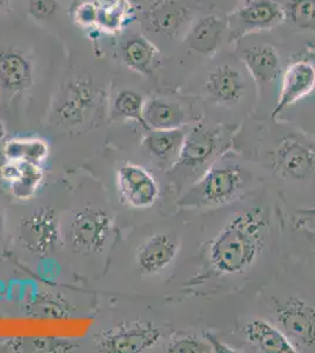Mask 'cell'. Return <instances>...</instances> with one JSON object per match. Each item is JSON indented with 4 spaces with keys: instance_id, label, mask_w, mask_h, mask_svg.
Instances as JSON below:
<instances>
[{
    "instance_id": "cell-30",
    "label": "cell",
    "mask_w": 315,
    "mask_h": 353,
    "mask_svg": "<svg viewBox=\"0 0 315 353\" xmlns=\"http://www.w3.org/2000/svg\"><path fill=\"white\" fill-rule=\"evenodd\" d=\"M59 10L57 0H28V12L38 21L54 16Z\"/></svg>"
},
{
    "instance_id": "cell-8",
    "label": "cell",
    "mask_w": 315,
    "mask_h": 353,
    "mask_svg": "<svg viewBox=\"0 0 315 353\" xmlns=\"http://www.w3.org/2000/svg\"><path fill=\"white\" fill-rule=\"evenodd\" d=\"M276 321L286 333L300 345L315 344V307L307 301L292 297L276 306Z\"/></svg>"
},
{
    "instance_id": "cell-24",
    "label": "cell",
    "mask_w": 315,
    "mask_h": 353,
    "mask_svg": "<svg viewBox=\"0 0 315 353\" xmlns=\"http://www.w3.org/2000/svg\"><path fill=\"white\" fill-rule=\"evenodd\" d=\"M8 161H23L43 166L48 161V141L39 137H18L6 141L3 148Z\"/></svg>"
},
{
    "instance_id": "cell-17",
    "label": "cell",
    "mask_w": 315,
    "mask_h": 353,
    "mask_svg": "<svg viewBox=\"0 0 315 353\" xmlns=\"http://www.w3.org/2000/svg\"><path fill=\"white\" fill-rule=\"evenodd\" d=\"M218 133L216 130L208 129L201 125L186 133L178 164L192 169L204 165L216 151Z\"/></svg>"
},
{
    "instance_id": "cell-34",
    "label": "cell",
    "mask_w": 315,
    "mask_h": 353,
    "mask_svg": "<svg viewBox=\"0 0 315 353\" xmlns=\"http://www.w3.org/2000/svg\"><path fill=\"white\" fill-rule=\"evenodd\" d=\"M11 4V0H0V8H6Z\"/></svg>"
},
{
    "instance_id": "cell-29",
    "label": "cell",
    "mask_w": 315,
    "mask_h": 353,
    "mask_svg": "<svg viewBox=\"0 0 315 353\" xmlns=\"http://www.w3.org/2000/svg\"><path fill=\"white\" fill-rule=\"evenodd\" d=\"M211 346L205 345L203 341L191 336V334H186V336H181V337L172 339L171 343L168 344L167 352H178V353H199V352H210Z\"/></svg>"
},
{
    "instance_id": "cell-26",
    "label": "cell",
    "mask_w": 315,
    "mask_h": 353,
    "mask_svg": "<svg viewBox=\"0 0 315 353\" xmlns=\"http://www.w3.org/2000/svg\"><path fill=\"white\" fill-rule=\"evenodd\" d=\"M144 104L143 97L131 90H124L118 93L114 101V108L120 116L130 121H138L143 126H145L144 117H143Z\"/></svg>"
},
{
    "instance_id": "cell-6",
    "label": "cell",
    "mask_w": 315,
    "mask_h": 353,
    "mask_svg": "<svg viewBox=\"0 0 315 353\" xmlns=\"http://www.w3.org/2000/svg\"><path fill=\"white\" fill-rule=\"evenodd\" d=\"M60 238L59 218L56 210L39 208L25 216L19 225V239L37 256H48L56 250Z\"/></svg>"
},
{
    "instance_id": "cell-28",
    "label": "cell",
    "mask_w": 315,
    "mask_h": 353,
    "mask_svg": "<svg viewBox=\"0 0 315 353\" xmlns=\"http://www.w3.org/2000/svg\"><path fill=\"white\" fill-rule=\"evenodd\" d=\"M100 5L93 0H83L73 8L72 18L83 28L96 26L99 18Z\"/></svg>"
},
{
    "instance_id": "cell-35",
    "label": "cell",
    "mask_w": 315,
    "mask_h": 353,
    "mask_svg": "<svg viewBox=\"0 0 315 353\" xmlns=\"http://www.w3.org/2000/svg\"><path fill=\"white\" fill-rule=\"evenodd\" d=\"M0 231H1V217H0Z\"/></svg>"
},
{
    "instance_id": "cell-15",
    "label": "cell",
    "mask_w": 315,
    "mask_h": 353,
    "mask_svg": "<svg viewBox=\"0 0 315 353\" xmlns=\"http://www.w3.org/2000/svg\"><path fill=\"white\" fill-rule=\"evenodd\" d=\"M205 88L218 104H236L246 90V81L239 70L231 65H220L208 73Z\"/></svg>"
},
{
    "instance_id": "cell-9",
    "label": "cell",
    "mask_w": 315,
    "mask_h": 353,
    "mask_svg": "<svg viewBox=\"0 0 315 353\" xmlns=\"http://www.w3.org/2000/svg\"><path fill=\"white\" fill-rule=\"evenodd\" d=\"M315 90V66L311 61H298L288 65L283 73L279 99L272 113L274 119L283 110L311 94Z\"/></svg>"
},
{
    "instance_id": "cell-21",
    "label": "cell",
    "mask_w": 315,
    "mask_h": 353,
    "mask_svg": "<svg viewBox=\"0 0 315 353\" xmlns=\"http://www.w3.org/2000/svg\"><path fill=\"white\" fill-rule=\"evenodd\" d=\"M143 117L145 128L151 131L181 129L186 121V113L178 103L161 98L145 101Z\"/></svg>"
},
{
    "instance_id": "cell-10",
    "label": "cell",
    "mask_w": 315,
    "mask_h": 353,
    "mask_svg": "<svg viewBox=\"0 0 315 353\" xmlns=\"http://www.w3.org/2000/svg\"><path fill=\"white\" fill-rule=\"evenodd\" d=\"M194 8L184 0H160L148 10L150 28L165 38H176L187 28Z\"/></svg>"
},
{
    "instance_id": "cell-27",
    "label": "cell",
    "mask_w": 315,
    "mask_h": 353,
    "mask_svg": "<svg viewBox=\"0 0 315 353\" xmlns=\"http://www.w3.org/2000/svg\"><path fill=\"white\" fill-rule=\"evenodd\" d=\"M285 13L298 28L315 31V0H291Z\"/></svg>"
},
{
    "instance_id": "cell-5",
    "label": "cell",
    "mask_w": 315,
    "mask_h": 353,
    "mask_svg": "<svg viewBox=\"0 0 315 353\" xmlns=\"http://www.w3.org/2000/svg\"><path fill=\"white\" fill-rule=\"evenodd\" d=\"M96 88L88 77L68 81L53 110L57 124L68 129L85 124L96 108Z\"/></svg>"
},
{
    "instance_id": "cell-4",
    "label": "cell",
    "mask_w": 315,
    "mask_h": 353,
    "mask_svg": "<svg viewBox=\"0 0 315 353\" xmlns=\"http://www.w3.org/2000/svg\"><path fill=\"white\" fill-rule=\"evenodd\" d=\"M161 338V330L148 321H128L106 330L96 339L103 352L138 353L154 347Z\"/></svg>"
},
{
    "instance_id": "cell-19",
    "label": "cell",
    "mask_w": 315,
    "mask_h": 353,
    "mask_svg": "<svg viewBox=\"0 0 315 353\" xmlns=\"http://www.w3.org/2000/svg\"><path fill=\"white\" fill-rule=\"evenodd\" d=\"M186 133L183 128L170 131H152L145 137L143 144L161 166L168 169L178 164Z\"/></svg>"
},
{
    "instance_id": "cell-18",
    "label": "cell",
    "mask_w": 315,
    "mask_h": 353,
    "mask_svg": "<svg viewBox=\"0 0 315 353\" xmlns=\"http://www.w3.org/2000/svg\"><path fill=\"white\" fill-rule=\"evenodd\" d=\"M125 65L143 76H151L159 64L160 53L156 45L141 34H131L121 45Z\"/></svg>"
},
{
    "instance_id": "cell-3",
    "label": "cell",
    "mask_w": 315,
    "mask_h": 353,
    "mask_svg": "<svg viewBox=\"0 0 315 353\" xmlns=\"http://www.w3.org/2000/svg\"><path fill=\"white\" fill-rule=\"evenodd\" d=\"M113 228V218L101 208H84L73 214L68 239L73 251L92 254L103 251Z\"/></svg>"
},
{
    "instance_id": "cell-16",
    "label": "cell",
    "mask_w": 315,
    "mask_h": 353,
    "mask_svg": "<svg viewBox=\"0 0 315 353\" xmlns=\"http://www.w3.org/2000/svg\"><path fill=\"white\" fill-rule=\"evenodd\" d=\"M286 18L283 6L274 0H253L234 14V21L243 31L270 30Z\"/></svg>"
},
{
    "instance_id": "cell-12",
    "label": "cell",
    "mask_w": 315,
    "mask_h": 353,
    "mask_svg": "<svg viewBox=\"0 0 315 353\" xmlns=\"http://www.w3.org/2000/svg\"><path fill=\"white\" fill-rule=\"evenodd\" d=\"M178 238L166 233H160L145 241L136 252L139 269L148 274H156L167 269L179 252Z\"/></svg>"
},
{
    "instance_id": "cell-25",
    "label": "cell",
    "mask_w": 315,
    "mask_h": 353,
    "mask_svg": "<svg viewBox=\"0 0 315 353\" xmlns=\"http://www.w3.org/2000/svg\"><path fill=\"white\" fill-rule=\"evenodd\" d=\"M131 11V3L128 0H116L112 4L100 6L96 26L108 32H116L128 21Z\"/></svg>"
},
{
    "instance_id": "cell-23",
    "label": "cell",
    "mask_w": 315,
    "mask_h": 353,
    "mask_svg": "<svg viewBox=\"0 0 315 353\" xmlns=\"http://www.w3.org/2000/svg\"><path fill=\"white\" fill-rule=\"evenodd\" d=\"M241 61L259 84H268L279 77V53L271 45H259L245 50Z\"/></svg>"
},
{
    "instance_id": "cell-2",
    "label": "cell",
    "mask_w": 315,
    "mask_h": 353,
    "mask_svg": "<svg viewBox=\"0 0 315 353\" xmlns=\"http://www.w3.org/2000/svg\"><path fill=\"white\" fill-rule=\"evenodd\" d=\"M243 171L238 165L213 166L185 196V205L218 206L233 201L243 188Z\"/></svg>"
},
{
    "instance_id": "cell-14",
    "label": "cell",
    "mask_w": 315,
    "mask_h": 353,
    "mask_svg": "<svg viewBox=\"0 0 315 353\" xmlns=\"http://www.w3.org/2000/svg\"><path fill=\"white\" fill-rule=\"evenodd\" d=\"M32 64L24 53L17 48H0V91H24L32 83Z\"/></svg>"
},
{
    "instance_id": "cell-33",
    "label": "cell",
    "mask_w": 315,
    "mask_h": 353,
    "mask_svg": "<svg viewBox=\"0 0 315 353\" xmlns=\"http://www.w3.org/2000/svg\"><path fill=\"white\" fill-rule=\"evenodd\" d=\"M8 161V159H6V157H5L4 151L1 150V151H0V170H1L3 165L5 164V161Z\"/></svg>"
},
{
    "instance_id": "cell-11",
    "label": "cell",
    "mask_w": 315,
    "mask_h": 353,
    "mask_svg": "<svg viewBox=\"0 0 315 353\" xmlns=\"http://www.w3.org/2000/svg\"><path fill=\"white\" fill-rule=\"evenodd\" d=\"M274 168L283 178L306 179L315 170V153L296 138L280 141L274 156Z\"/></svg>"
},
{
    "instance_id": "cell-31",
    "label": "cell",
    "mask_w": 315,
    "mask_h": 353,
    "mask_svg": "<svg viewBox=\"0 0 315 353\" xmlns=\"http://www.w3.org/2000/svg\"><path fill=\"white\" fill-rule=\"evenodd\" d=\"M203 336H204L205 339L210 343L211 349L214 350L216 352H236V351H234V350H232L231 347L223 345V344H220L219 341H218L213 334H211V333L204 332Z\"/></svg>"
},
{
    "instance_id": "cell-7",
    "label": "cell",
    "mask_w": 315,
    "mask_h": 353,
    "mask_svg": "<svg viewBox=\"0 0 315 353\" xmlns=\"http://www.w3.org/2000/svg\"><path fill=\"white\" fill-rule=\"evenodd\" d=\"M116 185L123 201L134 209H148L159 197V184L148 170L125 163L116 172Z\"/></svg>"
},
{
    "instance_id": "cell-1",
    "label": "cell",
    "mask_w": 315,
    "mask_h": 353,
    "mask_svg": "<svg viewBox=\"0 0 315 353\" xmlns=\"http://www.w3.org/2000/svg\"><path fill=\"white\" fill-rule=\"evenodd\" d=\"M267 232L263 210L238 213L212 241L208 257L213 269L223 276L245 272L263 252Z\"/></svg>"
},
{
    "instance_id": "cell-22",
    "label": "cell",
    "mask_w": 315,
    "mask_h": 353,
    "mask_svg": "<svg viewBox=\"0 0 315 353\" xmlns=\"http://www.w3.org/2000/svg\"><path fill=\"white\" fill-rule=\"evenodd\" d=\"M243 334L252 345L256 346V349L263 352H298L296 346L293 345L287 336L266 321L254 319L250 321L243 329Z\"/></svg>"
},
{
    "instance_id": "cell-32",
    "label": "cell",
    "mask_w": 315,
    "mask_h": 353,
    "mask_svg": "<svg viewBox=\"0 0 315 353\" xmlns=\"http://www.w3.org/2000/svg\"><path fill=\"white\" fill-rule=\"evenodd\" d=\"M5 136H6V129H5L4 124L0 121V141L4 139Z\"/></svg>"
},
{
    "instance_id": "cell-13",
    "label": "cell",
    "mask_w": 315,
    "mask_h": 353,
    "mask_svg": "<svg viewBox=\"0 0 315 353\" xmlns=\"http://www.w3.org/2000/svg\"><path fill=\"white\" fill-rule=\"evenodd\" d=\"M43 178V166L31 163L6 161L0 170V181L10 188L14 197L23 201L34 197Z\"/></svg>"
},
{
    "instance_id": "cell-20",
    "label": "cell",
    "mask_w": 315,
    "mask_h": 353,
    "mask_svg": "<svg viewBox=\"0 0 315 353\" xmlns=\"http://www.w3.org/2000/svg\"><path fill=\"white\" fill-rule=\"evenodd\" d=\"M226 23L216 16L204 17L196 21L188 32V46L201 56L212 57L216 54L223 41Z\"/></svg>"
}]
</instances>
